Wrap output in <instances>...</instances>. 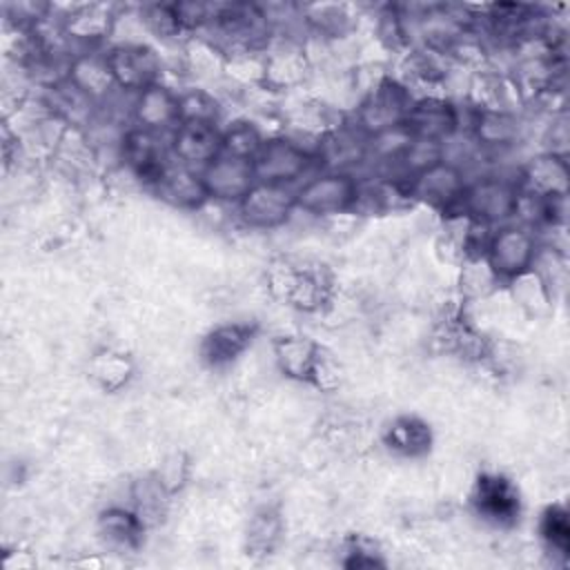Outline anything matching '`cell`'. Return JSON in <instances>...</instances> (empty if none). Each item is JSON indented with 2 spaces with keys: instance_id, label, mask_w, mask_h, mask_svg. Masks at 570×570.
<instances>
[{
  "instance_id": "17",
  "label": "cell",
  "mask_w": 570,
  "mask_h": 570,
  "mask_svg": "<svg viewBox=\"0 0 570 570\" xmlns=\"http://www.w3.org/2000/svg\"><path fill=\"white\" fill-rule=\"evenodd\" d=\"M180 122V98L178 87L158 80L149 87H145L138 94H131V109H129V125L158 131V134H171Z\"/></svg>"
},
{
  "instance_id": "31",
  "label": "cell",
  "mask_w": 570,
  "mask_h": 570,
  "mask_svg": "<svg viewBox=\"0 0 570 570\" xmlns=\"http://www.w3.org/2000/svg\"><path fill=\"white\" fill-rule=\"evenodd\" d=\"M180 98V120H200L223 125L225 118V100L209 85L187 82L178 87Z\"/></svg>"
},
{
  "instance_id": "14",
  "label": "cell",
  "mask_w": 570,
  "mask_h": 570,
  "mask_svg": "<svg viewBox=\"0 0 570 570\" xmlns=\"http://www.w3.org/2000/svg\"><path fill=\"white\" fill-rule=\"evenodd\" d=\"M465 134L485 158H494L523 142L528 134V118L525 111L479 109L472 105Z\"/></svg>"
},
{
  "instance_id": "8",
  "label": "cell",
  "mask_w": 570,
  "mask_h": 570,
  "mask_svg": "<svg viewBox=\"0 0 570 570\" xmlns=\"http://www.w3.org/2000/svg\"><path fill=\"white\" fill-rule=\"evenodd\" d=\"M468 503L476 519L497 530L514 528L523 510L519 485L508 474L497 470H483L474 476L468 492Z\"/></svg>"
},
{
  "instance_id": "33",
  "label": "cell",
  "mask_w": 570,
  "mask_h": 570,
  "mask_svg": "<svg viewBox=\"0 0 570 570\" xmlns=\"http://www.w3.org/2000/svg\"><path fill=\"white\" fill-rule=\"evenodd\" d=\"M220 131H223V151L238 158H249V160L256 158L263 140L267 138V131H263V127L249 116H236L225 120L220 125Z\"/></svg>"
},
{
  "instance_id": "16",
  "label": "cell",
  "mask_w": 570,
  "mask_h": 570,
  "mask_svg": "<svg viewBox=\"0 0 570 570\" xmlns=\"http://www.w3.org/2000/svg\"><path fill=\"white\" fill-rule=\"evenodd\" d=\"M514 176L519 189L541 196V198H559L570 191V165L568 154H557L548 149H539L530 154L514 167Z\"/></svg>"
},
{
  "instance_id": "19",
  "label": "cell",
  "mask_w": 570,
  "mask_h": 570,
  "mask_svg": "<svg viewBox=\"0 0 570 570\" xmlns=\"http://www.w3.org/2000/svg\"><path fill=\"white\" fill-rule=\"evenodd\" d=\"M171 158L196 171L205 169L216 156L223 154V131L216 122L180 120L169 134Z\"/></svg>"
},
{
  "instance_id": "26",
  "label": "cell",
  "mask_w": 570,
  "mask_h": 570,
  "mask_svg": "<svg viewBox=\"0 0 570 570\" xmlns=\"http://www.w3.org/2000/svg\"><path fill=\"white\" fill-rule=\"evenodd\" d=\"M127 497H129L127 503L142 519V523L151 530V528H158L160 523H165L176 494L165 485V481L156 474V470H151V472L136 476L129 483Z\"/></svg>"
},
{
  "instance_id": "1",
  "label": "cell",
  "mask_w": 570,
  "mask_h": 570,
  "mask_svg": "<svg viewBox=\"0 0 570 570\" xmlns=\"http://www.w3.org/2000/svg\"><path fill=\"white\" fill-rule=\"evenodd\" d=\"M265 285L274 301L303 314H327L336 298L332 272L314 261L276 256L265 269Z\"/></svg>"
},
{
  "instance_id": "18",
  "label": "cell",
  "mask_w": 570,
  "mask_h": 570,
  "mask_svg": "<svg viewBox=\"0 0 570 570\" xmlns=\"http://www.w3.org/2000/svg\"><path fill=\"white\" fill-rule=\"evenodd\" d=\"M209 203H220L227 207H236L243 196L256 185L254 160L238 158L232 154L216 156L205 169H200Z\"/></svg>"
},
{
  "instance_id": "24",
  "label": "cell",
  "mask_w": 570,
  "mask_h": 570,
  "mask_svg": "<svg viewBox=\"0 0 570 570\" xmlns=\"http://www.w3.org/2000/svg\"><path fill=\"white\" fill-rule=\"evenodd\" d=\"M147 530L129 503H111L96 517V534L111 552H138Z\"/></svg>"
},
{
  "instance_id": "34",
  "label": "cell",
  "mask_w": 570,
  "mask_h": 570,
  "mask_svg": "<svg viewBox=\"0 0 570 570\" xmlns=\"http://www.w3.org/2000/svg\"><path fill=\"white\" fill-rule=\"evenodd\" d=\"M505 287L510 289L512 301L528 314V316H541L546 312L552 309L554 301L550 296V292L546 289L543 281L534 274V269L512 278L505 283Z\"/></svg>"
},
{
  "instance_id": "15",
  "label": "cell",
  "mask_w": 570,
  "mask_h": 570,
  "mask_svg": "<svg viewBox=\"0 0 570 570\" xmlns=\"http://www.w3.org/2000/svg\"><path fill=\"white\" fill-rule=\"evenodd\" d=\"M258 336L254 321H223L209 327L198 343V361L212 370L223 372L243 358Z\"/></svg>"
},
{
  "instance_id": "7",
  "label": "cell",
  "mask_w": 570,
  "mask_h": 570,
  "mask_svg": "<svg viewBox=\"0 0 570 570\" xmlns=\"http://www.w3.org/2000/svg\"><path fill=\"white\" fill-rule=\"evenodd\" d=\"M472 105L468 100H454L445 94L414 96L405 116V125L416 140L445 145L468 127Z\"/></svg>"
},
{
  "instance_id": "37",
  "label": "cell",
  "mask_w": 570,
  "mask_h": 570,
  "mask_svg": "<svg viewBox=\"0 0 570 570\" xmlns=\"http://www.w3.org/2000/svg\"><path fill=\"white\" fill-rule=\"evenodd\" d=\"M187 472H189V459L185 452L176 450L169 452L163 463L156 468V474L165 481V485L176 494L183 490V485L187 483Z\"/></svg>"
},
{
  "instance_id": "25",
  "label": "cell",
  "mask_w": 570,
  "mask_h": 570,
  "mask_svg": "<svg viewBox=\"0 0 570 570\" xmlns=\"http://www.w3.org/2000/svg\"><path fill=\"white\" fill-rule=\"evenodd\" d=\"M383 448L399 459H423L434 445L430 423L416 414H396L381 430Z\"/></svg>"
},
{
  "instance_id": "11",
  "label": "cell",
  "mask_w": 570,
  "mask_h": 570,
  "mask_svg": "<svg viewBox=\"0 0 570 570\" xmlns=\"http://www.w3.org/2000/svg\"><path fill=\"white\" fill-rule=\"evenodd\" d=\"M234 214L238 225L245 229L276 232L298 214L296 187L256 180V185L234 207Z\"/></svg>"
},
{
  "instance_id": "22",
  "label": "cell",
  "mask_w": 570,
  "mask_h": 570,
  "mask_svg": "<svg viewBox=\"0 0 570 570\" xmlns=\"http://www.w3.org/2000/svg\"><path fill=\"white\" fill-rule=\"evenodd\" d=\"M323 345L301 332H285L272 341V358L276 370L294 383L309 385Z\"/></svg>"
},
{
  "instance_id": "9",
  "label": "cell",
  "mask_w": 570,
  "mask_h": 570,
  "mask_svg": "<svg viewBox=\"0 0 570 570\" xmlns=\"http://www.w3.org/2000/svg\"><path fill=\"white\" fill-rule=\"evenodd\" d=\"M539 247L541 236L537 229L519 220H510L499 227H492L483 256L505 285L508 281L532 269Z\"/></svg>"
},
{
  "instance_id": "3",
  "label": "cell",
  "mask_w": 570,
  "mask_h": 570,
  "mask_svg": "<svg viewBox=\"0 0 570 570\" xmlns=\"http://www.w3.org/2000/svg\"><path fill=\"white\" fill-rule=\"evenodd\" d=\"M316 169H321L316 145L305 142L287 131L267 134L254 158L256 178L263 183L298 187Z\"/></svg>"
},
{
  "instance_id": "10",
  "label": "cell",
  "mask_w": 570,
  "mask_h": 570,
  "mask_svg": "<svg viewBox=\"0 0 570 570\" xmlns=\"http://www.w3.org/2000/svg\"><path fill=\"white\" fill-rule=\"evenodd\" d=\"M105 56L118 91L138 94L145 87L165 80V56L149 40L109 42L105 47Z\"/></svg>"
},
{
  "instance_id": "6",
  "label": "cell",
  "mask_w": 570,
  "mask_h": 570,
  "mask_svg": "<svg viewBox=\"0 0 570 570\" xmlns=\"http://www.w3.org/2000/svg\"><path fill=\"white\" fill-rule=\"evenodd\" d=\"M412 98V91L392 71H387L361 94V98L347 111V118L365 136H370L405 122Z\"/></svg>"
},
{
  "instance_id": "2",
  "label": "cell",
  "mask_w": 570,
  "mask_h": 570,
  "mask_svg": "<svg viewBox=\"0 0 570 570\" xmlns=\"http://www.w3.org/2000/svg\"><path fill=\"white\" fill-rule=\"evenodd\" d=\"M519 203V183L512 169H483L468 180L456 212L468 214L476 223L499 227L514 220Z\"/></svg>"
},
{
  "instance_id": "20",
  "label": "cell",
  "mask_w": 570,
  "mask_h": 570,
  "mask_svg": "<svg viewBox=\"0 0 570 570\" xmlns=\"http://www.w3.org/2000/svg\"><path fill=\"white\" fill-rule=\"evenodd\" d=\"M303 22L307 36L338 45L356 38L363 22V11L358 4L350 2H314L303 4Z\"/></svg>"
},
{
  "instance_id": "35",
  "label": "cell",
  "mask_w": 570,
  "mask_h": 570,
  "mask_svg": "<svg viewBox=\"0 0 570 570\" xmlns=\"http://www.w3.org/2000/svg\"><path fill=\"white\" fill-rule=\"evenodd\" d=\"M338 563L343 568H381L385 566L383 552L376 541L365 534H347L338 546Z\"/></svg>"
},
{
  "instance_id": "12",
  "label": "cell",
  "mask_w": 570,
  "mask_h": 570,
  "mask_svg": "<svg viewBox=\"0 0 570 570\" xmlns=\"http://www.w3.org/2000/svg\"><path fill=\"white\" fill-rule=\"evenodd\" d=\"M171 160L174 158L167 134L149 131L136 125H129L122 131L118 142V163L142 187L151 189V185L160 178Z\"/></svg>"
},
{
  "instance_id": "36",
  "label": "cell",
  "mask_w": 570,
  "mask_h": 570,
  "mask_svg": "<svg viewBox=\"0 0 570 570\" xmlns=\"http://www.w3.org/2000/svg\"><path fill=\"white\" fill-rule=\"evenodd\" d=\"M309 385L321 392H336L343 385V367H341L338 358L334 354H330L325 347L321 352V358L316 363Z\"/></svg>"
},
{
  "instance_id": "23",
  "label": "cell",
  "mask_w": 570,
  "mask_h": 570,
  "mask_svg": "<svg viewBox=\"0 0 570 570\" xmlns=\"http://www.w3.org/2000/svg\"><path fill=\"white\" fill-rule=\"evenodd\" d=\"M67 80L73 82L98 107H102L107 100H111L118 94L114 73L105 56V47L76 51L67 67Z\"/></svg>"
},
{
  "instance_id": "21",
  "label": "cell",
  "mask_w": 570,
  "mask_h": 570,
  "mask_svg": "<svg viewBox=\"0 0 570 570\" xmlns=\"http://www.w3.org/2000/svg\"><path fill=\"white\" fill-rule=\"evenodd\" d=\"M160 203H165L171 209L178 212H203L209 205V196L203 183L200 171L185 167L176 160L167 165V169L160 174V178L149 189Z\"/></svg>"
},
{
  "instance_id": "27",
  "label": "cell",
  "mask_w": 570,
  "mask_h": 570,
  "mask_svg": "<svg viewBox=\"0 0 570 570\" xmlns=\"http://www.w3.org/2000/svg\"><path fill=\"white\" fill-rule=\"evenodd\" d=\"M503 287L501 278L494 274L483 254H470L456 265L454 294L461 303L472 305L490 298Z\"/></svg>"
},
{
  "instance_id": "5",
  "label": "cell",
  "mask_w": 570,
  "mask_h": 570,
  "mask_svg": "<svg viewBox=\"0 0 570 570\" xmlns=\"http://www.w3.org/2000/svg\"><path fill=\"white\" fill-rule=\"evenodd\" d=\"M403 180L414 207H425L432 214L445 216L459 209L470 174L461 165L441 156Z\"/></svg>"
},
{
  "instance_id": "4",
  "label": "cell",
  "mask_w": 570,
  "mask_h": 570,
  "mask_svg": "<svg viewBox=\"0 0 570 570\" xmlns=\"http://www.w3.org/2000/svg\"><path fill=\"white\" fill-rule=\"evenodd\" d=\"M358 174L316 169L296 187V209L309 218L332 220L354 216L358 198Z\"/></svg>"
},
{
  "instance_id": "13",
  "label": "cell",
  "mask_w": 570,
  "mask_h": 570,
  "mask_svg": "<svg viewBox=\"0 0 570 570\" xmlns=\"http://www.w3.org/2000/svg\"><path fill=\"white\" fill-rule=\"evenodd\" d=\"M265 87L274 94L305 89L314 76V67L305 51V38L274 36L263 51Z\"/></svg>"
},
{
  "instance_id": "28",
  "label": "cell",
  "mask_w": 570,
  "mask_h": 570,
  "mask_svg": "<svg viewBox=\"0 0 570 570\" xmlns=\"http://www.w3.org/2000/svg\"><path fill=\"white\" fill-rule=\"evenodd\" d=\"M87 372L96 387H100L107 394H116L131 383L136 365L127 352L118 347H100L91 354Z\"/></svg>"
},
{
  "instance_id": "32",
  "label": "cell",
  "mask_w": 570,
  "mask_h": 570,
  "mask_svg": "<svg viewBox=\"0 0 570 570\" xmlns=\"http://www.w3.org/2000/svg\"><path fill=\"white\" fill-rule=\"evenodd\" d=\"M537 534L543 550L561 561L570 552V514L563 503H550L541 510L537 521Z\"/></svg>"
},
{
  "instance_id": "29",
  "label": "cell",
  "mask_w": 570,
  "mask_h": 570,
  "mask_svg": "<svg viewBox=\"0 0 570 570\" xmlns=\"http://www.w3.org/2000/svg\"><path fill=\"white\" fill-rule=\"evenodd\" d=\"M285 537V519L276 505H261L245 523V550L261 559L276 552Z\"/></svg>"
},
{
  "instance_id": "30",
  "label": "cell",
  "mask_w": 570,
  "mask_h": 570,
  "mask_svg": "<svg viewBox=\"0 0 570 570\" xmlns=\"http://www.w3.org/2000/svg\"><path fill=\"white\" fill-rule=\"evenodd\" d=\"M138 13L145 33L160 45L180 47L189 38L176 2H142L138 4Z\"/></svg>"
}]
</instances>
